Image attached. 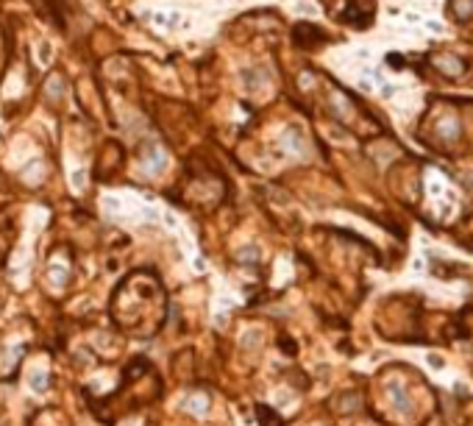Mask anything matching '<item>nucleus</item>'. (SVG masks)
I'll return each mask as SVG.
<instances>
[{
	"label": "nucleus",
	"instance_id": "obj_2",
	"mask_svg": "<svg viewBox=\"0 0 473 426\" xmlns=\"http://www.w3.org/2000/svg\"><path fill=\"white\" fill-rule=\"evenodd\" d=\"M259 415H262V423H265V426H281L278 415L273 410H267V407H259Z\"/></svg>",
	"mask_w": 473,
	"mask_h": 426
},
{
	"label": "nucleus",
	"instance_id": "obj_1",
	"mask_svg": "<svg viewBox=\"0 0 473 426\" xmlns=\"http://www.w3.org/2000/svg\"><path fill=\"white\" fill-rule=\"evenodd\" d=\"M390 393H393V404L398 407V410H412V401H409V396L404 390H401L398 385H390Z\"/></svg>",
	"mask_w": 473,
	"mask_h": 426
}]
</instances>
